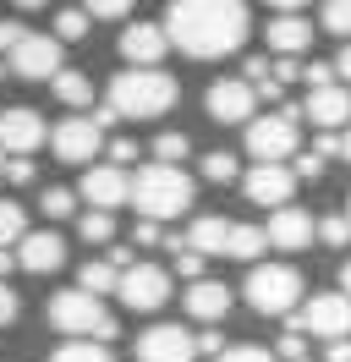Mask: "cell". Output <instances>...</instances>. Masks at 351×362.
Wrapping results in <instances>:
<instances>
[{
	"mask_svg": "<svg viewBox=\"0 0 351 362\" xmlns=\"http://www.w3.org/2000/svg\"><path fill=\"white\" fill-rule=\"evenodd\" d=\"M50 88H55V99H61L66 110H88V105H93V83H88L83 71H55V77H50Z\"/></svg>",
	"mask_w": 351,
	"mask_h": 362,
	"instance_id": "obj_23",
	"label": "cell"
},
{
	"mask_svg": "<svg viewBox=\"0 0 351 362\" xmlns=\"http://www.w3.org/2000/svg\"><path fill=\"white\" fill-rule=\"evenodd\" d=\"M203 181H241V165L236 154H225V148H214V154H203Z\"/></svg>",
	"mask_w": 351,
	"mask_h": 362,
	"instance_id": "obj_28",
	"label": "cell"
},
{
	"mask_svg": "<svg viewBox=\"0 0 351 362\" xmlns=\"http://www.w3.org/2000/svg\"><path fill=\"white\" fill-rule=\"evenodd\" d=\"M77 286H83V291H93V296H105V291H115V286H121V269H115V264H105V258H93V264H83V269H77Z\"/></svg>",
	"mask_w": 351,
	"mask_h": 362,
	"instance_id": "obj_25",
	"label": "cell"
},
{
	"mask_svg": "<svg viewBox=\"0 0 351 362\" xmlns=\"http://www.w3.org/2000/svg\"><path fill=\"white\" fill-rule=\"evenodd\" d=\"M302 77H307V88H329L335 83V61H307Z\"/></svg>",
	"mask_w": 351,
	"mask_h": 362,
	"instance_id": "obj_38",
	"label": "cell"
},
{
	"mask_svg": "<svg viewBox=\"0 0 351 362\" xmlns=\"http://www.w3.org/2000/svg\"><path fill=\"white\" fill-rule=\"evenodd\" d=\"M17 6H22V11H39V6H44V0H17Z\"/></svg>",
	"mask_w": 351,
	"mask_h": 362,
	"instance_id": "obj_54",
	"label": "cell"
},
{
	"mask_svg": "<svg viewBox=\"0 0 351 362\" xmlns=\"http://www.w3.org/2000/svg\"><path fill=\"white\" fill-rule=\"evenodd\" d=\"M285 324L297 335H318V340H346L351 335V296L346 291H324V296H307V308L285 313Z\"/></svg>",
	"mask_w": 351,
	"mask_h": 362,
	"instance_id": "obj_6",
	"label": "cell"
},
{
	"mask_svg": "<svg viewBox=\"0 0 351 362\" xmlns=\"http://www.w3.org/2000/svg\"><path fill=\"white\" fill-rule=\"evenodd\" d=\"M302 115L318 127V132H340L351 121V88L346 83H329V88H313L302 99Z\"/></svg>",
	"mask_w": 351,
	"mask_h": 362,
	"instance_id": "obj_17",
	"label": "cell"
},
{
	"mask_svg": "<svg viewBox=\"0 0 351 362\" xmlns=\"http://www.w3.org/2000/svg\"><path fill=\"white\" fill-rule=\"evenodd\" d=\"M318 242H324V247H346L351 242V220L346 214H324V220H318Z\"/></svg>",
	"mask_w": 351,
	"mask_h": 362,
	"instance_id": "obj_33",
	"label": "cell"
},
{
	"mask_svg": "<svg viewBox=\"0 0 351 362\" xmlns=\"http://www.w3.org/2000/svg\"><path fill=\"white\" fill-rule=\"evenodd\" d=\"M39 209L50 220H71V214H77V192H71V187H44Z\"/></svg>",
	"mask_w": 351,
	"mask_h": 362,
	"instance_id": "obj_29",
	"label": "cell"
},
{
	"mask_svg": "<svg viewBox=\"0 0 351 362\" xmlns=\"http://www.w3.org/2000/svg\"><path fill=\"white\" fill-rule=\"evenodd\" d=\"M22 33H28V28L17 23V17H6V23H0V49H17V39Z\"/></svg>",
	"mask_w": 351,
	"mask_h": 362,
	"instance_id": "obj_44",
	"label": "cell"
},
{
	"mask_svg": "<svg viewBox=\"0 0 351 362\" xmlns=\"http://www.w3.org/2000/svg\"><path fill=\"white\" fill-rule=\"evenodd\" d=\"M324 357H329V362H351V335H346V340H329Z\"/></svg>",
	"mask_w": 351,
	"mask_h": 362,
	"instance_id": "obj_47",
	"label": "cell"
},
{
	"mask_svg": "<svg viewBox=\"0 0 351 362\" xmlns=\"http://www.w3.org/2000/svg\"><path fill=\"white\" fill-rule=\"evenodd\" d=\"M275 11H297V6H307V0H269Z\"/></svg>",
	"mask_w": 351,
	"mask_h": 362,
	"instance_id": "obj_51",
	"label": "cell"
},
{
	"mask_svg": "<svg viewBox=\"0 0 351 362\" xmlns=\"http://www.w3.org/2000/svg\"><path fill=\"white\" fill-rule=\"evenodd\" d=\"M44 137H50V127H44L39 110H28V105L0 110V148H6V154H33Z\"/></svg>",
	"mask_w": 351,
	"mask_h": 362,
	"instance_id": "obj_16",
	"label": "cell"
},
{
	"mask_svg": "<svg viewBox=\"0 0 351 362\" xmlns=\"http://www.w3.org/2000/svg\"><path fill=\"white\" fill-rule=\"evenodd\" d=\"M313 154L335 159V154H340V132H318V137H313Z\"/></svg>",
	"mask_w": 351,
	"mask_h": 362,
	"instance_id": "obj_45",
	"label": "cell"
},
{
	"mask_svg": "<svg viewBox=\"0 0 351 362\" xmlns=\"http://www.w3.org/2000/svg\"><path fill=\"white\" fill-rule=\"evenodd\" d=\"M88 23H93V17H88L83 6H61V11H55V39H61V45L66 39H83Z\"/></svg>",
	"mask_w": 351,
	"mask_h": 362,
	"instance_id": "obj_30",
	"label": "cell"
},
{
	"mask_svg": "<svg viewBox=\"0 0 351 362\" xmlns=\"http://www.w3.org/2000/svg\"><path fill=\"white\" fill-rule=\"evenodd\" d=\"M263 45L275 49V55H291V61H297V49H313V23L297 17V11H280L275 23L263 28Z\"/></svg>",
	"mask_w": 351,
	"mask_h": 362,
	"instance_id": "obj_20",
	"label": "cell"
},
{
	"mask_svg": "<svg viewBox=\"0 0 351 362\" xmlns=\"http://www.w3.org/2000/svg\"><path fill=\"white\" fill-rule=\"evenodd\" d=\"M324 28L351 39V0H324Z\"/></svg>",
	"mask_w": 351,
	"mask_h": 362,
	"instance_id": "obj_34",
	"label": "cell"
},
{
	"mask_svg": "<svg viewBox=\"0 0 351 362\" xmlns=\"http://www.w3.org/2000/svg\"><path fill=\"white\" fill-rule=\"evenodd\" d=\"M297 115H253L247 121V154H253V165H285V159H297Z\"/></svg>",
	"mask_w": 351,
	"mask_h": 362,
	"instance_id": "obj_7",
	"label": "cell"
},
{
	"mask_svg": "<svg viewBox=\"0 0 351 362\" xmlns=\"http://www.w3.org/2000/svg\"><path fill=\"white\" fill-rule=\"evenodd\" d=\"M132 159H137V143H132V137H115V143H110V165H121V170H127Z\"/></svg>",
	"mask_w": 351,
	"mask_h": 362,
	"instance_id": "obj_42",
	"label": "cell"
},
{
	"mask_svg": "<svg viewBox=\"0 0 351 362\" xmlns=\"http://www.w3.org/2000/svg\"><path fill=\"white\" fill-rule=\"evenodd\" d=\"M83 11L99 17V23H121V17L132 11V0H83Z\"/></svg>",
	"mask_w": 351,
	"mask_h": 362,
	"instance_id": "obj_35",
	"label": "cell"
},
{
	"mask_svg": "<svg viewBox=\"0 0 351 362\" xmlns=\"http://www.w3.org/2000/svg\"><path fill=\"white\" fill-rule=\"evenodd\" d=\"M11 318H17V291H11L6 280H0V329H6Z\"/></svg>",
	"mask_w": 351,
	"mask_h": 362,
	"instance_id": "obj_43",
	"label": "cell"
},
{
	"mask_svg": "<svg viewBox=\"0 0 351 362\" xmlns=\"http://www.w3.org/2000/svg\"><path fill=\"white\" fill-rule=\"evenodd\" d=\"M6 66L28 83H50L61 71V39L55 33H22L17 49H6Z\"/></svg>",
	"mask_w": 351,
	"mask_h": 362,
	"instance_id": "obj_9",
	"label": "cell"
},
{
	"mask_svg": "<svg viewBox=\"0 0 351 362\" xmlns=\"http://www.w3.org/2000/svg\"><path fill=\"white\" fill-rule=\"evenodd\" d=\"M50 324H55L66 340H115V318H110V308L93 291H83V286L50 296Z\"/></svg>",
	"mask_w": 351,
	"mask_h": 362,
	"instance_id": "obj_4",
	"label": "cell"
},
{
	"mask_svg": "<svg viewBox=\"0 0 351 362\" xmlns=\"http://www.w3.org/2000/svg\"><path fill=\"white\" fill-rule=\"evenodd\" d=\"M132 204L143 220H176V214H187L192 209V176L181 170V165H143V170H132Z\"/></svg>",
	"mask_w": 351,
	"mask_h": 362,
	"instance_id": "obj_3",
	"label": "cell"
},
{
	"mask_svg": "<svg viewBox=\"0 0 351 362\" xmlns=\"http://www.w3.org/2000/svg\"><path fill=\"white\" fill-rule=\"evenodd\" d=\"M247 6L241 0H171L165 11V39L192 61H225L247 45Z\"/></svg>",
	"mask_w": 351,
	"mask_h": 362,
	"instance_id": "obj_1",
	"label": "cell"
},
{
	"mask_svg": "<svg viewBox=\"0 0 351 362\" xmlns=\"http://www.w3.org/2000/svg\"><path fill=\"white\" fill-rule=\"evenodd\" d=\"M137 242H143V247H154V242H159V220H143V226H137Z\"/></svg>",
	"mask_w": 351,
	"mask_h": 362,
	"instance_id": "obj_49",
	"label": "cell"
},
{
	"mask_svg": "<svg viewBox=\"0 0 351 362\" xmlns=\"http://www.w3.org/2000/svg\"><path fill=\"white\" fill-rule=\"evenodd\" d=\"M291 170H297V181H318V176H324V154H297V159H291Z\"/></svg>",
	"mask_w": 351,
	"mask_h": 362,
	"instance_id": "obj_39",
	"label": "cell"
},
{
	"mask_svg": "<svg viewBox=\"0 0 351 362\" xmlns=\"http://www.w3.org/2000/svg\"><path fill=\"white\" fill-rule=\"evenodd\" d=\"M247 302H253V313H297L302 274L291 264H258V269H247Z\"/></svg>",
	"mask_w": 351,
	"mask_h": 362,
	"instance_id": "obj_5",
	"label": "cell"
},
{
	"mask_svg": "<svg viewBox=\"0 0 351 362\" xmlns=\"http://www.w3.org/2000/svg\"><path fill=\"white\" fill-rule=\"evenodd\" d=\"M340 291L351 296V264H340Z\"/></svg>",
	"mask_w": 351,
	"mask_h": 362,
	"instance_id": "obj_52",
	"label": "cell"
},
{
	"mask_svg": "<svg viewBox=\"0 0 351 362\" xmlns=\"http://www.w3.org/2000/svg\"><path fill=\"white\" fill-rule=\"evenodd\" d=\"M6 181H39L33 159H28V154H11V159H6Z\"/></svg>",
	"mask_w": 351,
	"mask_h": 362,
	"instance_id": "obj_40",
	"label": "cell"
},
{
	"mask_svg": "<svg viewBox=\"0 0 351 362\" xmlns=\"http://www.w3.org/2000/svg\"><path fill=\"white\" fill-rule=\"evenodd\" d=\"M335 77H346V88H351V39H346V49L335 55Z\"/></svg>",
	"mask_w": 351,
	"mask_h": 362,
	"instance_id": "obj_48",
	"label": "cell"
},
{
	"mask_svg": "<svg viewBox=\"0 0 351 362\" xmlns=\"http://www.w3.org/2000/svg\"><path fill=\"white\" fill-rule=\"evenodd\" d=\"M50 148L61 165H93V154L105 148V127L93 115H66L61 127H50Z\"/></svg>",
	"mask_w": 351,
	"mask_h": 362,
	"instance_id": "obj_8",
	"label": "cell"
},
{
	"mask_svg": "<svg viewBox=\"0 0 351 362\" xmlns=\"http://www.w3.org/2000/svg\"><path fill=\"white\" fill-rule=\"evenodd\" d=\"M28 214H22V204H11V198H0V247H17L22 236H28Z\"/></svg>",
	"mask_w": 351,
	"mask_h": 362,
	"instance_id": "obj_27",
	"label": "cell"
},
{
	"mask_svg": "<svg viewBox=\"0 0 351 362\" xmlns=\"http://www.w3.org/2000/svg\"><path fill=\"white\" fill-rule=\"evenodd\" d=\"M187 313L197 324H219V318L231 313V291L219 286V280H192L187 286Z\"/></svg>",
	"mask_w": 351,
	"mask_h": 362,
	"instance_id": "obj_21",
	"label": "cell"
},
{
	"mask_svg": "<svg viewBox=\"0 0 351 362\" xmlns=\"http://www.w3.org/2000/svg\"><path fill=\"white\" fill-rule=\"evenodd\" d=\"M50 362H115V357H110L105 340H66L50 351Z\"/></svg>",
	"mask_w": 351,
	"mask_h": 362,
	"instance_id": "obj_26",
	"label": "cell"
},
{
	"mask_svg": "<svg viewBox=\"0 0 351 362\" xmlns=\"http://www.w3.org/2000/svg\"><path fill=\"white\" fill-rule=\"evenodd\" d=\"M11 269H17V252H11V247H0V280H6Z\"/></svg>",
	"mask_w": 351,
	"mask_h": 362,
	"instance_id": "obj_50",
	"label": "cell"
},
{
	"mask_svg": "<svg viewBox=\"0 0 351 362\" xmlns=\"http://www.w3.org/2000/svg\"><path fill=\"white\" fill-rule=\"evenodd\" d=\"M77 192H83L93 209H115L121 204H132V176L121 170V165H88V176L77 181Z\"/></svg>",
	"mask_w": 351,
	"mask_h": 362,
	"instance_id": "obj_13",
	"label": "cell"
},
{
	"mask_svg": "<svg viewBox=\"0 0 351 362\" xmlns=\"http://www.w3.org/2000/svg\"><path fill=\"white\" fill-rule=\"evenodd\" d=\"M197 340L181 329V324H149L137 335V362H192Z\"/></svg>",
	"mask_w": 351,
	"mask_h": 362,
	"instance_id": "obj_11",
	"label": "cell"
},
{
	"mask_svg": "<svg viewBox=\"0 0 351 362\" xmlns=\"http://www.w3.org/2000/svg\"><path fill=\"white\" fill-rule=\"evenodd\" d=\"M269 247H280V252H297V247H307L313 236H318V220L307 214V209H297V204H285V209H269Z\"/></svg>",
	"mask_w": 351,
	"mask_h": 362,
	"instance_id": "obj_15",
	"label": "cell"
},
{
	"mask_svg": "<svg viewBox=\"0 0 351 362\" xmlns=\"http://www.w3.org/2000/svg\"><path fill=\"white\" fill-rule=\"evenodd\" d=\"M115 49L127 55V66H159L171 39H165V28H154V23H127V33H121Z\"/></svg>",
	"mask_w": 351,
	"mask_h": 362,
	"instance_id": "obj_19",
	"label": "cell"
},
{
	"mask_svg": "<svg viewBox=\"0 0 351 362\" xmlns=\"http://www.w3.org/2000/svg\"><path fill=\"white\" fill-rule=\"evenodd\" d=\"M225 242H231V220L225 214H197L192 226H187V247L192 252H225Z\"/></svg>",
	"mask_w": 351,
	"mask_h": 362,
	"instance_id": "obj_22",
	"label": "cell"
},
{
	"mask_svg": "<svg viewBox=\"0 0 351 362\" xmlns=\"http://www.w3.org/2000/svg\"><path fill=\"white\" fill-rule=\"evenodd\" d=\"M241 192L263 209H285L291 192H297V170H291V165H253V170L241 176Z\"/></svg>",
	"mask_w": 351,
	"mask_h": 362,
	"instance_id": "obj_12",
	"label": "cell"
},
{
	"mask_svg": "<svg viewBox=\"0 0 351 362\" xmlns=\"http://www.w3.org/2000/svg\"><path fill=\"white\" fill-rule=\"evenodd\" d=\"M66 264V242L55 236V230H28L17 242V269L28 274H55Z\"/></svg>",
	"mask_w": 351,
	"mask_h": 362,
	"instance_id": "obj_18",
	"label": "cell"
},
{
	"mask_svg": "<svg viewBox=\"0 0 351 362\" xmlns=\"http://www.w3.org/2000/svg\"><path fill=\"white\" fill-rule=\"evenodd\" d=\"M263 247H269V230H263V226H241V220H231V242H225L231 258H258Z\"/></svg>",
	"mask_w": 351,
	"mask_h": 362,
	"instance_id": "obj_24",
	"label": "cell"
},
{
	"mask_svg": "<svg viewBox=\"0 0 351 362\" xmlns=\"http://www.w3.org/2000/svg\"><path fill=\"white\" fill-rule=\"evenodd\" d=\"M6 159H11V154H6V148H0V176H6Z\"/></svg>",
	"mask_w": 351,
	"mask_h": 362,
	"instance_id": "obj_55",
	"label": "cell"
},
{
	"mask_svg": "<svg viewBox=\"0 0 351 362\" xmlns=\"http://www.w3.org/2000/svg\"><path fill=\"white\" fill-rule=\"evenodd\" d=\"M275 357H285V362H307V340L297 335V329H285L280 346H275Z\"/></svg>",
	"mask_w": 351,
	"mask_h": 362,
	"instance_id": "obj_37",
	"label": "cell"
},
{
	"mask_svg": "<svg viewBox=\"0 0 351 362\" xmlns=\"http://www.w3.org/2000/svg\"><path fill=\"white\" fill-rule=\"evenodd\" d=\"M197 351H203V357H219V351H225V340H219V329H209V335H197Z\"/></svg>",
	"mask_w": 351,
	"mask_h": 362,
	"instance_id": "obj_46",
	"label": "cell"
},
{
	"mask_svg": "<svg viewBox=\"0 0 351 362\" xmlns=\"http://www.w3.org/2000/svg\"><path fill=\"white\" fill-rule=\"evenodd\" d=\"M176 269L187 274V280H203V252H192V247H181V252H176Z\"/></svg>",
	"mask_w": 351,
	"mask_h": 362,
	"instance_id": "obj_41",
	"label": "cell"
},
{
	"mask_svg": "<svg viewBox=\"0 0 351 362\" xmlns=\"http://www.w3.org/2000/svg\"><path fill=\"white\" fill-rule=\"evenodd\" d=\"M346 220H351V204H346Z\"/></svg>",
	"mask_w": 351,
	"mask_h": 362,
	"instance_id": "obj_56",
	"label": "cell"
},
{
	"mask_svg": "<svg viewBox=\"0 0 351 362\" xmlns=\"http://www.w3.org/2000/svg\"><path fill=\"white\" fill-rule=\"evenodd\" d=\"M214 362H275V351H263V346H225Z\"/></svg>",
	"mask_w": 351,
	"mask_h": 362,
	"instance_id": "obj_36",
	"label": "cell"
},
{
	"mask_svg": "<svg viewBox=\"0 0 351 362\" xmlns=\"http://www.w3.org/2000/svg\"><path fill=\"white\" fill-rule=\"evenodd\" d=\"M77 230H83V242H110L115 236V214L110 209H88L83 220H77Z\"/></svg>",
	"mask_w": 351,
	"mask_h": 362,
	"instance_id": "obj_31",
	"label": "cell"
},
{
	"mask_svg": "<svg viewBox=\"0 0 351 362\" xmlns=\"http://www.w3.org/2000/svg\"><path fill=\"white\" fill-rule=\"evenodd\" d=\"M187 148H192L187 132H159V137H154V159H159V165H181Z\"/></svg>",
	"mask_w": 351,
	"mask_h": 362,
	"instance_id": "obj_32",
	"label": "cell"
},
{
	"mask_svg": "<svg viewBox=\"0 0 351 362\" xmlns=\"http://www.w3.org/2000/svg\"><path fill=\"white\" fill-rule=\"evenodd\" d=\"M340 159H351V127L340 132Z\"/></svg>",
	"mask_w": 351,
	"mask_h": 362,
	"instance_id": "obj_53",
	"label": "cell"
},
{
	"mask_svg": "<svg viewBox=\"0 0 351 362\" xmlns=\"http://www.w3.org/2000/svg\"><path fill=\"white\" fill-rule=\"evenodd\" d=\"M121 302H127L132 313H159L165 302H171V269H159V264H132L121 269Z\"/></svg>",
	"mask_w": 351,
	"mask_h": 362,
	"instance_id": "obj_10",
	"label": "cell"
},
{
	"mask_svg": "<svg viewBox=\"0 0 351 362\" xmlns=\"http://www.w3.org/2000/svg\"><path fill=\"white\" fill-rule=\"evenodd\" d=\"M203 105H209L214 121H253V110H258V88H253L247 77H219Z\"/></svg>",
	"mask_w": 351,
	"mask_h": 362,
	"instance_id": "obj_14",
	"label": "cell"
},
{
	"mask_svg": "<svg viewBox=\"0 0 351 362\" xmlns=\"http://www.w3.org/2000/svg\"><path fill=\"white\" fill-rule=\"evenodd\" d=\"M176 99H181L176 77L159 66H127V71H115L105 88V105L115 115H127V121H154V115L171 110Z\"/></svg>",
	"mask_w": 351,
	"mask_h": 362,
	"instance_id": "obj_2",
	"label": "cell"
}]
</instances>
